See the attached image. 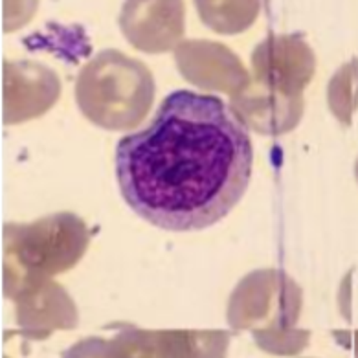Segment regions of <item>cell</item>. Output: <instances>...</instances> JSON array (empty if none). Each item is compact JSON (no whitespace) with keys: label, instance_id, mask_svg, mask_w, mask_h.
I'll use <instances>...</instances> for the list:
<instances>
[{"label":"cell","instance_id":"obj_3","mask_svg":"<svg viewBox=\"0 0 358 358\" xmlns=\"http://www.w3.org/2000/svg\"><path fill=\"white\" fill-rule=\"evenodd\" d=\"M90 234L83 219L61 211L30 224L4 226L6 292L19 296L83 257Z\"/></svg>","mask_w":358,"mask_h":358},{"label":"cell","instance_id":"obj_4","mask_svg":"<svg viewBox=\"0 0 358 358\" xmlns=\"http://www.w3.org/2000/svg\"><path fill=\"white\" fill-rule=\"evenodd\" d=\"M81 113L108 131L136 127L155 99V79L142 61L107 48L85 64L76 81Z\"/></svg>","mask_w":358,"mask_h":358},{"label":"cell","instance_id":"obj_5","mask_svg":"<svg viewBox=\"0 0 358 358\" xmlns=\"http://www.w3.org/2000/svg\"><path fill=\"white\" fill-rule=\"evenodd\" d=\"M301 292L289 275L275 270L254 272L241 281L228 305V322L248 329L257 345L270 353H296L290 343L305 348L309 333L296 334Z\"/></svg>","mask_w":358,"mask_h":358},{"label":"cell","instance_id":"obj_1","mask_svg":"<svg viewBox=\"0 0 358 358\" xmlns=\"http://www.w3.org/2000/svg\"><path fill=\"white\" fill-rule=\"evenodd\" d=\"M114 166L123 201L143 221L171 231L204 230L246 193L254 148L221 98L175 90L148 127L120 140Z\"/></svg>","mask_w":358,"mask_h":358},{"label":"cell","instance_id":"obj_9","mask_svg":"<svg viewBox=\"0 0 358 358\" xmlns=\"http://www.w3.org/2000/svg\"><path fill=\"white\" fill-rule=\"evenodd\" d=\"M355 351H357V358H358V333L355 334Z\"/></svg>","mask_w":358,"mask_h":358},{"label":"cell","instance_id":"obj_10","mask_svg":"<svg viewBox=\"0 0 358 358\" xmlns=\"http://www.w3.org/2000/svg\"><path fill=\"white\" fill-rule=\"evenodd\" d=\"M355 175H357V180H358V160H357V166H355Z\"/></svg>","mask_w":358,"mask_h":358},{"label":"cell","instance_id":"obj_6","mask_svg":"<svg viewBox=\"0 0 358 358\" xmlns=\"http://www.w3.org/2000/svg\"><path fill=\"white\" fill-rule=\"evenodd\" d=\"M61 358H169L162 331L123 325L114 338L89 336L79 340Z\"/></svg>","mask_w":358,"mask_h":358},{"label":"cell","instance_id":"obj_2","mask_svg":"<svg viewBox=\"0 0 358 358\" xmlns=\"http://www.w3.org/2000/svg\"><path fill=\"white\" fill-rule=\"evenodd\" d=\"M254 83L243 89V120L261 133H283L294 127L301 113L299 94L314 72V55L298 37H268L252 55Z\"/></svg>","mask_w":358,"mask_h":358},{"label":"cell","instance_id":"obj_7","mask_svg":"<svg viewBox=\"0 0 358 358\" xmlns=\"http://www.w3.org/2000/svg\"><path fill=\"white\" fill-rule=\"evenodd\" d=\"M169 358H224L228 334L195 331H162Z\"/></svg>","mask_w":358,"mask_h":358},{"label":"cell","instance_id":"obj_8","mask_svg":"<svg viewBox=\"0 0 358 358\" xmlns=\"http://www.w3.org/2000/svg\"><path fill=\"white\" fill-rule=\"evenodd\" d=\"M329 105L343 123L351 122V114L358 107V59L343 64L334 76L329 85Z\"/></svg>","mask_w":358,"mask_h":358}]
</instances>
